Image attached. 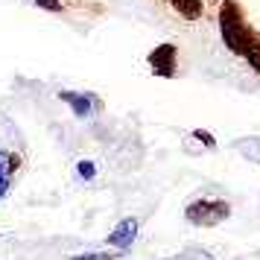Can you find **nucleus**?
<instances>
[{"mask_svg": "<svg viewBox=\"0 0 260 260\" xmlns=\"http://www.w3.org/2000/svg\"><path fill=\"white\" fill-rule=\"evenodd\" d=\"M240 56H243V59H246L248 64H251V68L260 73V36L254 32V29L248 32L246 44H243V50H240Z\"/></svg>", "mask_w": 260, "mask_h": 260, "instance_id": "obj_6", "label": "nucleus"}, {"mask_svg": "<svg viewBox=\"0 0 260 260\" xmlns=\"http://www.w3.org/2000/svg\"><path fill=\"white\" fill-rule=\"evenodd\" d=\"M219 29H222L225 47L234 50L237 56H240V50H243V44H246L251 26L246 24V18H243V12H240L237 3H225L222 9H219Z\"/></svg>", "mask_w": 260, "mask_h": 260, "instance_id": "obj_1", "label": "nucleus"}, {"mask_svg": "<svg viewBox=\"0 0 260 260\" xmlns=\"http://www.w3.org/2000/svg\"><path fill=\"white\" fill-rule=\"evenodd\" d=\"M73 260H108V254H82V257H73Z\"/></svg>", "mask_w": 260, "mask_h": 260, "instance_id": "obj_11", "label": "nucleus"}, {"mask_svg": "<svg viewBox=\"0 0 260 260\" xmlns=\"http://www.w3.org/2000/svg\"><path fill=\"white\" fill-rule=\"evenodd\" d=\"M228 213H231L228 202H219V199H199L187 205V219L193 225H216L228 219Z\"/></svg>", "mask_w": 260, "mask_h": 260, "instance_id": "obj_2", "label": "nucleus"}, {"mask_svg": "<svg viewBox=\"0 0 260 260\" xmlns=\"http://www.w3.org/2000/svg\"><path fill=\"white\" fill-rule=\"evenodd\" d=\"M135 234H138V219H123L117 222V228L108 234V243L117 248H129L135 243Z\"/></svg>", "mask_w": 260, "mask_h": 260, "instance_id": "obj_5", "label": "nucleus"}, {"mask_svg": "<svg viewBox=\"0 0 260 260\" xmlns=\"http://www.w3.org/2000/svg\"><path fill=\"white\" fill-rule=\"evenodd\" d=\"M15 167H18V155L0 152V199H3V193H6V187H9V178H12Z\"/></svg>", "mask_w": 260, "mask_h": 260, "instance_id": "obj_7", "label": "nucleus"}, {"mask_svg": "<svg viewBox=\"0 0 260 260\" xmlns=\"http://www.w3.org/2000/svg\"><path fill=\"white\" fill-rule=\"evenodd\" d=\"M170 12L181 18V21H199L205 12V3L202 0H161Z\"/></svg>", "mask_w": 260, "mask_h": 260, "instance_id": "obj_4", "label": "nucleus"}, {"mask_svg": "<svg viewBox=\"0 0 260 260\" xmlns=\"http://www.w3.org/2000/svg\"><path fill=\"white\" fill-rule=\"evenodd\" d=\"M176 53L178 50L173 44H161L149 53V68H152L158 76H173L176 73Z\"/></svg>", "mask_w": 260, "mask_h": 260, "instance_id": "obj_3", "label": "nucleus"}, {"mask_svg": "<svg viewBox=\"0 0 260 260\" xmlns=\"http://www.w3.org/2000/svg\"><path fill=\"white\" fill-rule=\"evenodd\" d=\"M36 3L47 12H61V0H36Z\"/></svg>", "mask_w": 260, "mask_h": 260, "instance_id": "obj_9", "label": "nucleus"}, {"mask_svg": "<svg viewBox=\"0 0 260 260\" xmlns=\"http://www.w3.org/2000/svg\"><path fill=\"white\" fill-rule=\"evenodd\" d=\"M79 173H82V178H94V164L91 161H82L79 164Z\"/></svg>", "mask_w": 260, "mask_h": 260, "instance_id": "obj_10", "label": "nucleus"}, {"mask_svg": "<svg viewBox=\"0 0 260 260\" xmlns=\"http://www.w3.org/2000/svg\"><path fill=\"white\" fill-rule=\"evenodd\" d=\"M61 100H64V103H71V108L79 114V117H85V114L91 111V96H79V94L64 91V94H61Z\"/></svg>", "mask_w": 260, "mask_h": 260, "instance_id": "obj_8", "label": "nucleus"}]
</instances>
